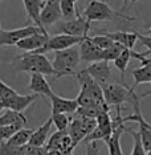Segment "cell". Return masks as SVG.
Instances as JSON below:
<instances>
[{
    "label": "cell",
    "instance_id": "3957f363",
    "mask_svg": "<svg viewBox=\"0 0 151 155\" xmlns=\"http://www.w3.org/2000/svg\"><path fill=\"white\" fill-rule=\"evenodd\" d=\"M84 16L89 21H111L117 17L127 20V21H134L135 20V17L126 15L122 11H114L103 0H90L84 9Z\"/></svg>",
    "mask_w": 151,
    "mask_h": 155
},
{
    "label": "cell",
    "instance_id": "e0dca14e",
    "mask_svg": "<svg viewBox=\"0 0 151 155\" xmlns=\"http://www.w3.org/2000/svg\"><path fill=\"white\" fill-rule=\"evenodd\" d=\"M102 33L109 36L114 43H119L127 49H133L138 41V32H123V31L107 32V31H102Z\"/></svg>",
    "mask_w": 151,
    "mask_h": 155
},
{
    "label": "cell",
    "instance_id": "d6a6232c",
    "mask_svg": "<svg viewBox=\"0 0 151 155\" xmlns=\"http://www.w3.org/2000/svg\"><path fill=\"white\" fill-rule=\"evenodd\" d=\"M68 134V130H65V131H60L57 130L54 134H52L51 138L48 140V144H45V146L48 147L49 151H54V150H60V146H61V142H62V138Z\"/></svg>",
    "mask_w": 151,
    "mask_h": 155
},
{
    "label": "cell",
    "instance_id": "30bf717a",
    "mask_svg": "<svg viewBox=\"0 0 151 155\" xmlns=\"http://www.w3.org/2000/svg\"><path fill=\"white\" fill-rule=\"evenodd\" d=\"M40 17H41V23H43L44 28L58 23L62 17L60 0H47L43 9H41Z\"/></svg>",
    "mask_w": 151,
    "mask_h": 155
},
{
    "label": "cell",
    "instance_id": "2e32d148",
    "mask_svg": "<svg viewBox=\"0 0 151 155\" xmlns=\"http://www.w3.org/2000/svg\"><path fill=\"white\" fill-rule=\"evenodd\" d=\"M23 4H24V8H25V11H27L28 19L32 20L44 33H48L47 29H45L44 25H43V23H41V17H40L41 9H43V7L45 4L44 0H23Z\"/></svg>",
    "mask_w": 151,
    "mask_h": 155
},
{
    "label": "cell",
    "instance_id": "9a60e30c",
    "mask_svg": "<svg viewBox=\"0 0 151 155\" xmlns=\"http://www.w3.org/2000/svg\"><path fill=\"white\" fill-rule=\"evenodd\" d=\"M28 89L31 91H33L34 94H38L43 98L45 97H51L52 94L54 93L52 90L51 85L47 81L44 74H38V73H33L31 74V80H29V85H28Z\"/></svg>",
    "mask_w": 151,
    "mask_h": 155
},
{
    "label": "cell",
    "instance_id": "484cf974",
    "mask_svg": "<svg viewBox=\"0 0 151 155\" xmlns=\"http://www.w3.org/2000/svg\"><path fill=\"white\" fill-rule=\"evenodd\" d=\"M131 52H133V49H127L126 48L123 52H122L121 54L118 56L117 58L114 60V66L119 70V73H121V77H122V80H125V73H126V69H127V65H129V62H130V60L133 58V56H131Z\"/></svg>",
    "mask_w": 151,
    "mask_h": 155
},
{
    "label": "cell",
    "instance_id": "44dd1931",
    "mask_svg": "<svg viewBox=\"0 0 151 155\" xmlns=\"http://www.w3.org/2000/svg\"><path fill=\"white\" fill-rule=\"evenodd\" d=\"M68 133L70 135V138L73 139V143L74 146H77L80 142H84L86 138V134L82 129V122H81V117L76 115L74 118L70 121V125H69V129H68Z\"/></svg>",
    "mask_w": 151,
    "mask_h": 155
},
{
    "label": "cell",
    "instance_id": "83f0119b",
    "mask_svg": "<svg viewBox=\"0 0 151 155\" xmlns=\"http://www.w3.org/2000/svg\"><path fill=\"white\" fill-rule=\"evenodd\" d=\"M27 146L19 147V146L9 144L7 142H0V155H25Z\"/></svg>",
    "mask_w": 151,
    "mask_h": 155
},
{
    "label": "cell",
    "instance_id": "e575fe53",
    "mask_svg": "<svg viewBox=\"0 0 151 155\" xmlns=\"http://www.w3.org/2000/svg\"><path fill=\"white\" fill-rule=\"evenodd\" d=\"M25 155H49V150L47 146H27Z\"/></svg>",
    "mask_w": 151,
    "mask_h": 155
},
{
    "label": "cell",
    "instance_id": "1f68e13d",
    "mask_svg": "<svg viewBox=\"0 0 151 155\" xmlns=\"http://www.w3.org/2000/svg\"><path fill=\"white\" fill-rule=\"evenodd\" d=\"M23 127V125H0V142H7L13 134Z\"/></svg>",
    "mask_w": 151,
    "mask_h": 155
},
{
    "label": "cell",
    "instance_id": "8fae6325",
    "mask_svg": "<svg viewBox=\"0 0 151 155\" xmlns=\"http://www.w3.org/2000/svg\"><path fill=\"white\" fill-rule=\"evenodd\" d=\"M51 109L52 114L56 113H62V114H76V111L78 110L80 105L77 100H69V98L60 97L56 93H53L51 97Z\"/></svg>",
    "mask_w": 151,
    "mask_h": 155
},
{
    "label": "cell",
    "instance_id": "6da1fadb",
    "mask_svg": "<svg viewBox=\"0 0 151 155\" xmlns=\"http://www.w3.org/2000/svg\"><path fill=\"white\" fill-rule=\"evenodd\" d=\"M76 78L78 81L81 90L77 96V102L81 107H98L110 109L103 97V89L90 74L85 70H80L76 73Z\"/></svg>",
    "mask_w": 151,
    "mask_h": 155
},
{
    "label": "cell",
    "instance_id": "ba28073f",
    "mask_svg": "<svg viewBox=\"0 0 151 155\" xmlns=\"http://www.w3.org/2000/svg\"><path fill=\"white\" fill-rule=\"evenodd\" d=\"M57 29L61 31L62 33L72 35V36L86 37L89 36V32L92 31V21H89L85 16H80L73 20L60 21L57 24Z\"/></svg>",
    "mask_w": 151,
    "mask_h": 155
},
{
    "label": "cell",
    "instance_id": "d4e9b609",
    "mask_svg": "<svg viewBox=\"0 0 151 155\" xmlns=\"http://www.w3.org/2000/svg\"><path fill=\"white\" fill-rule=\"evenodd\" d=\"M60 7H61V13L65 20H73L81 16L76 7V2L73 0H60Z\"/></svg>",
    "mask_w": 151,
    "mask_h": 155
},
{
    "label": "cell",
    "instance_id": "4fadbf2b",
    "mask_svg": "<svg viewBox=\"0 0 151 155\" xmlns=\"http://www.w3.org/2000/svg\"><path fill=\"white\" fill-rule=\"evenodd\" d=\"M84 70H85L87 74L92 76L101 86L109 82V78H110V74H111L109 61H105V60L92 62V64L87 66V68H85Z\"/></svg>",
    "mask_w": 151,
    "mask_h": 155
},
{
    "label": "cell",
    "instance_id": "ab89813d",
    "mask_svg": "<svg viewBox=\"0 0 151 155\" xmlns=\"http://www.w3.org/2000/svg\"><path fill=\"white\" fill-rule=\"evenodd\" d=\"M5 105H4V102H3L2 100H0V113H2V111H4L5 110Z\"/></svg>",
    "mask_w": 151,
    "mask_h": 155
},
{
    "label": "cell",
    "instance_id": "7bdbcfd3",
    "mask_svg": "<svg viewBox=\"0 0 151 155\" xmlns=\"http://www.w3.org/2000/svg\"><path fill=\"white\" fill-rule=\"evenodd\" d=\"M147 35H151V27L149 28V29H147Z\"/></svg>",
    "mask_w": 151,
    "mask_h": 155
},
{
    "label": "cell",
    "instance_id": "836d02e7",
    "mask_svg": "<svg viewBox=\"0 0 151 155\" xmlns=\"http://www.w3.org/2000/svg\"><path fill=\"white\" fill-rule=\"evenodd\" d=\"M92 40H93V43L94 44H97L98 47H100L101 49H107V48H110L111 45L114 44V41L111 40L109 36H106V35H103V33H101V35H96V36H92Z\"/></svg>",
    "mask_w": 151,
    "mask_h": 155
},
{
    "label": "cell",
    "instance_id": "7a4b0ae2",
    "mask_svg": "<svg viewBox=\"0 0 151 155\" xmlns=\"http://www.w3.org/2000/svg\"><path fill=\"white\" fill-rule=\"evenodd\" d=\"M13 66L16 72H25V73H38L44 76H52L56 78V70L53 64L48 60L45 54L34 53V52H27L20 54L19 57L13 60Z\"/></svg>",
    "mask_w": 151,
    "mask_h": 155
},
{
    "label": "cell",
    "instance_id": "ac0fdd59",
    "mask_svg": "<svg viewBox=\"0 0 151 155\" xmlns=\"http://www.w3.org/2000/svg\"><path fill=\"white\" fill-rule=\"evenodd\" d=\"M53 125L52 118L49 117L40 127H37L32 134V138L29 140L31 146H45V143L49 140V133H51V127Z\"/></svg>",
    "mask_w": 151,
    "mask_h": 155
},
{
    "label": "cell",
    "instance_id": "60d3db41",
    "mask_svg": "<svg viewBox=\"0 0 151 155\" xmlns=\"http://www.w3.org/2000/svg\"><path fill=\"white\" fill-rule=\"evenodd\" d=\"M150 84H151V82H150ZM149 96H151V89H150L149 91H146V93H143V94H142V97H143V98H145V97H149Z\"/></svg>",
    "mask_w": 151,
    "mask_h": 155
},
{
    "label": "cell",
    "instance_id": "4316f807",
    "mask_svg": "<svg viewBox=\"0 0 151 155\" xmlns=\"http://www.w3.org/2000/svg\"><path fill=\"white\" fill-rule=\"evenodd\" d=\"M17 96H19V93H17L15 89H12L9 85H7L4 81L0 80V100L4 102L5 107H8L9 104H11Z\"/></svg>",
    "mask_w": 151,
    "mask_h": 155
},
{
    "label": "cell",
    "instance_id": "5b68a950",
    "mask_svg": "<svg viewBox=\"0 0 151 155\" xmlns=\"http://www.w3.org/2000/svg\"><path fill=\"white\" fill-rule=\"evenodd\" d=\"M102 89H103V97L106 104L109 106H115V107H121L122 104L130 102L133 94H134V89L133 87L121 85V84L107 82L102 85Z\"/></svg>",
    "mask_w": 151,
    "mask_h": 155
},
{
    "label": "cell",
    "instance_id": "ee69618b",
    "mask_svg": "<svg viewBox=\"0 0 151 155\" xmlns=\"http://www.w3.org/2000/svg\"><path fill=\"white\" fill-rule=\"evenodd\" d=\"M147 155H151V151H147Z\"/></svg>",
    "mask_w": 151,
    "mask_h": 155
},
{
    "label": "cell",
    "instance_id": "f35d334b",
    "mask_svg": "<svg viewBox=\"0 0 151 155\" xmlns=\"http://www.w3.org/2000/svg\"><path fill=\"white\" fill-rule=\"evenodd\" d=\"M136 2H139V0H127V4H126V7L123 9H121L122 12H125V9H130V8H133V5L135 4Z\"/></svg>",
    "mask_w": 151,
    "mask_h": 155
},
{
    "label": "cell",
    "instance_id": "d590c367",
    "mask_svg": "<svg viewBox=\"0 0 151 155\" xmlns=\"http://www.w3.org/2000/svg\"><path fill=\"white\" fill-rule=\"evenodd\" d=\"M138 40L147 48V53L151 54V35H142V33H138Z\"/></svg>",
    "mask_w": 151,
    "mask_h": 155
},
{
    "label": "cell",
    "instance_id": "cb8c5ba5",
    "mask_svg": "<svg viewBox=\"0 0 151 155\" xmlns=\"http://www.w3.org/2000/svg\"><path fill=\"white\" fill-rule=\"evenodd\" d=\"M37 97H38V94H34V93L29 94V96H23V94H19V96H17L15 100L9 104V106L7 109H12V110L23 113L31 104H33V101H36Z\"/></svg>",
    "mask_w": 151,
    "mask_h": 155
},
{
    "label": "cell",
    "instance_id": "5bb4252c",
    "mask_svg": "<svg viewBox=\"0 0 151 155\" xmlns=\"http://www.w3.org/2000/svg\"><path fill=\"white\" fill-rule=\"evenodd\" d=\"M49 37L51 36H49L48 33L38 32V33L31 35V36L23 38L21 41H19V43L16 44V47L19 49H21V51H25V52H36L47 44Z\"/></svg>",
    "mask_w": 151,
    "mask_h": 155
},
{
    "label": "cell",
    "instance_id": "8992f818",
    "mask_svg": "<svg viewBox=\"0 0 151 155\" xmlns=\"http://www.w3.org/2000/svg\"><path fill=\"white\" fill-rule=\"evenodd\" d=\"M114 133L113 118L110 117V110H102L97 117V127L85 138L84 142H93V140H105V143L110 139Z\"/></svg>",
    "mask_w": 151,
    "mask_h": 155
},
{
    "label": "cell",
    "instance_id": "8d00e7d4",
    "mask_svg": "<svg viewBox=\"0 0 151 155\" xmlns=\"http://www.w3.org/2000/svg\"><path fill=\"white\" fill-rule=\"evenodd\" d=\"M98 154H100V151H98L97 140L87 142L86 143V155H98Z\"/></svg>",
    "mask_w": 151,
    "mask_h": 155
},
{
    "label": "cell",
    "instance_id": "b9f144b4",
    "mask_svg": "<svg viewBox=\"0 0 151 155\" xmlns=\"http://www.w3.org/2000/svg\"><path fill=\"white\" fill-rule=\"evenodd\" d=\"M126 4H127V0H123V7H122V9H123L125 7H126Z\"/></svg>",
    "mask_w": 151,
    "mask_h": 155
},
{
    "label": "cell",
    "instance_id": "7402d4cb",
    "mask_svg": "<svg viewBox=\"0 0 151 155\" xmlns=\"http://www.w3.org/2000/svg\"><path fill=\"white\" fill-rule=\"evenodd\" d=\"M131 76L134 77V85L131 86L134 90L140 84L151 82V65H140L139 68L133 69Z\"/></svg>",
    "mask_w": 151,
    "mask_h": 155
},
{
    "label": "cell",
    "instance_id": "f546056e",
    "mask_svg": "<svg viewBox=\"0 0 151 155\" xmlns=\"http://www.w3.org/2000/svg\"><path fill=\"white\" fill-rule=\"evenodd\" d=\"M127 133L131 134L133 140H134V147H133L131 155H147V151L145 150V146H143L142 139H140L139 131H135V130L127 127Z\"/></svg>",
    "mask_w": 151,
    "mask_h": 155
},
{
    "label": "cell",
    "instance_id": "4dcf8cb0",
    "mask_svg": "<svg viewBox=\"0 0 151 155\" xmlns=\"http://www.w3.org/2000/svg\"><path fill=\"white\" fill-rule=\"evenodd\" d=\"M125 49H126V48L123 47V45H121L119 43H114L110 48H107V49H105V51H103L102 60H105V61H109V62H110V61H114V60L117 58L118 56L125 51Z\"/></svg>",
    "mask_w": 151,
    "mask_h": 155
},
{
    "label": "cell",
    "instance_id": "9c48e42d",
    "mask_svg": "<svg viewBox=\"0 0 151 155\" xmlns=\"http://www.w3.org/2000/svg\"><path fill=\"white\" fill-rule=\"evenodd\" d=\"M43 32L37 25H25L21 28H16L12 31H0V47H9V45H16L19 41L31 35ZM44 33V32H43Z\"/></svg>",
    "mask_w": 151,
    "mask_h": 155
},
{
    "label": "cell",
    "instance_id": "7c38bea8",
    "mask_svg": "<svg viewBox=\"0 0 151 155\" xmlns=\"http://www.w3.org/2000/svg\"><path fill=\"white\" fill-rule=\"evenodd\" d=\"M80 54H81V61L96 62V61H101L102 60L103 49H101L97 44H94L92 37L87 36L80 44Z\"/></svg>",
    "mask_w": 151,
    "mask_h": 155
},
{
    "label": "cell",
    "instance_id": "f6af8a7d",
    "mask_svg": "<svg viewBox=\"0 0 151 155\" xmlns=\"http://www.w3.org/2000/svg\"><path fill=\"white\" fill-rule=\"evenodd\" d=\"M73 2H76V3H77V2H78V0H73Z\"/></svg>",
    "mask_w": 151,
    "mask_h": 155
},
{
    "label": "cell",
    "instance_id": "74e56055",
    "mask_svg": "<svg viewBox=\"0 0 151 155\" xmlns=\"http://www.w3.org/2000/svg\"><path fill=\"white\" fill-rule=\"evenodd\" d=\"M49 155H73V150H68V151L54 150V151H49Z\"/></svg>",
    "mask_w": 151,
    "mask_h": 155
},
{
    "label": "cell",
    "instance_id": "d6986e66",
    "mask_svg": "<svg viewBox=\"0 0 151 155\" xmlns=\"http://www.w3.org/2000/svg\"><path fill=\"white\" fill-rule=\"evenodd\" d=\"M125 131H127V127H126L125 123L114 129L113 135L106 142L109 155H123V151H122V147H121V137Z\"/></svg>",
    "mask_w": 151,
    "mask_h": 155
},
{
    "label": "cell",
    "instance_id": "603a6c76",
    "mask_svg": "<svg viewBox=\"0 0 151 155\" xmlns=\"http://www.w3.org/2000/svg\"><path fill=\"white\" fill-rule=\"evenodd\" d=\"M34 130L32 129H27V127H23L20 129L17 133H15L13 135L7 140V143L9 144H13V146H27V144H29V140L32 138V134H33Z\"/></svg>",
    "mask_w": 151,
    "mask_h": 155
},
{
    "label": "cell",
    "instance_id": "f1b7e54d",
    "mask_svg": "<svg viewBox=\"0 0 151 155\" xmlns=\"http://www.w3.org/2000/svg\"><path fill=\"white\" fill-rule=\"evenodd\" d=\"M51 118H52V122L53 125L56 126V129L60 130V131H65V130L69 129V125H70V121L68 114H62V113H56V114H51Z\"/></svg>",
    "mask_w": 151,
    "mask_h": 155
},
{
    "label": "cell",
    "instance_id": "ffe728a7",
    "mask_svg": "<svg viewBox=\"0 0 151 155\" xmlns=\"http://www.w3.org/2000/svg\"><path fill=\"white\" fill-rule=\"evenodd\" d=\"M0 125H27V117L20 111L5 109L4 113L0 115Z\"/></svg>",
    "mask_w": 151,
    "mask_h": 155
},
{
    "label": "cell",
    "instance_id": "52a82bcc",
    "mask_svg": "<svg viewBox=\"0 0 151 155\" xmlns=\"http://www.w3.org/2000/svg\"><path fill=\"white\" fill-rule=\"evenodd\" d=\"M87 37V36H86ZM85 40V37H80V36H72V35H66V33H58L54 36H51L49 40L47 41V44L44 45L41 49L36 51L34 53H47V52H57V51H64L68 48H73L76 45L81 44Z\"/></svg>",
    "mask_w": 151,
    "mask_h": 155
},
{
    "label": "cell",
    "instance_id": "277c9868",
    "mask_svg": "<svg viewBox=\"0 0 151 155\" xmlns=\"http://www.w3.org/2000/svg\"><path fill=\"white\" fill-rule=\"evenodd\" d=\"M80 62H81V54H80V49L76 47L54 52V58L52 61L56 70L54 80H58L64 76H74L77 73L74 70Z\"/></svg>",
    "mask_w": 151,
    "mask_h": 155
}]
</instances>
